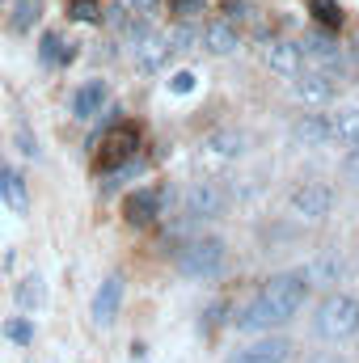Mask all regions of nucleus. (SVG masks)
I'll return each instance as SVG.
<instances>
[{"label":"nucleus","instance_id":"obj_1","mask_svg":"<svg viewBox=\"0 0 359 363\" xmlns=\"http://www.w3.org/2000/svg\"><path fill=\"white\" fill-rule=\"evenodd\" d=\"M313 330H317V338H326V342H347V338H355L359 334V300L355 296H326L321 300V308H317V317H313Z\"/></svg>","mask_w":359,"mask_h":363},{"label":"nucleus","instance_id":"obj_2","mask_svg":"<svg viewBox=\"0 0 359 363\" xmlns=\"http://www.w3.org/2000/svg\"><path fill=\"white\" fill-rule=\"evenodd\" d=\"M228 262V250L220 237H199V241H186L178 250V271L190 279H216Z\"/></svg>","mask_w":359,"mask_h":363},{"label":"nucleus","instance_id":"obj_3","mask_svg":"<svg viewBox=\"0 0 359 363\" xmlns=\"http://www.w3.org/2000/svg\"><path fill=\"white\" fill-rule=\"evenodd\" d=\"M287 207H292V216H300V220H326L330 207H334V190L321 186V182H300V186L287 194Z\"/></svg>","mask_w":359,"mask_h":363},{"label":"nucleus","instance_id":"obj_4","mask_svg":"<svg viewBox=\"0 0 359 363\" xmlns=\"http://www.w3.org/2000/svg\"><path fill=\"white\" fill-rule=\"evenodd\" d=\"M263 296H267L283 317H296L300 304H304V296H309V279H304V271L300 274H275V279H267Z\"/></svg>","mask_w":359,"mask_h":363},{"label":"nucleus","instance_id":"obj_5","mask_svg":"<svg viewBox=\"0 0 359 363\" xmlns=\"http://www.w3.org/2000/svg\"><path fill=\"white\" fill-rule=\"evenodd\" d=\"M136 148H140V131L123 123V127H114L110 135H101L97 165H101V169H118L123 161H131V157H136Z\"/></svg>","mask_w":359,"mask_h":363},{"label":"nucleus","instance_id":"obj_6","mask_svg":"<svg viewBox=\"0 0 359 363\" xmlns=\"http://www.w3.org/2000/svg\"><path fill=\"white\" fill-rule=\"evenodd\" d=\"M283 321H287V317H283V313H279V308L270 304L263 291H258V296H254V300H250V304H245V308L237 313V317H233V325H237L241 334H258V330L283 325Z\"/></svg>","mask_w":359,"mask_h":363},{"label":"nucleus","instance_id":"obj_7","mask_svg":"<svg viewBox=\"0 0 359 363\" xmlns=\"http://www.w3.org/2000/svg\"><path fill=\"white\" fill-rule=\"evenodd\" d=\"M161 203H165V190H161V186H140V190L127 199V224H131V228H148V224H157Z\"/></svg>","mask_w":359,"mask_h":363},{"label":"nucleus","instance_id":"obj_8","mask_svg":"<svg viewBox=\"0 0 359 363\" xmlns=\"http://www.w3.org/2000/svg\"><path fill=\"white\" fill-rule=\"evenodd\" d=\"M186 211H190L194 220L220 216V211H224V194H220V186H216V182H190V190H186Z\"/></svg>","mask_w":359,"mask_h":363},{"label":"nucleus","instance_id":"obj_9","mask_svg":"<svg viewBox=\"0 0 359 363\" xmlns=\"http://www.w3.org/2000/svg\"><path fill=\"white\" fill-rule=\"evenodd\" d=\"M292 93L300 101H309V106H321V101L334 97V77L330 72H296L292 77Z\"/></svg>","mask_w":359,"mask_h":363},{"label":"nucleus","instance_id":"obj_10","mask_svg":"<svg viewBox=\"0 0 359 363\" xmlns=\"http://www.w3.org/2000/svg\"><path fill=\"white\" fill-rule=\"evenodd\" d=\"M118 304H123V274H110L97 287V296H93V321L97 325H110L118 317Z\"/></svg>","mask_w":359,"mask_h":363},{"label":"nucleus","instance_id":"obj_11","mask_svg":"<svg viewBox=\"0 0 359 363\" xmlns=\"http://www.w3.org/2000/svg\"><path fill=\"white\" fill-rule=\"evenodd\" d=\"M300 64H304L300 43H287V38L267 43V68H270V72H279V77H296V72H300Z\"/></svg>","mask_w":359,"mask_h":363},{"label":"nucleus","instance_id":"obj_12","mask_svg":"<svg viewBox=\"0 0 359 363\" xmlns=\"http://www.w3.org/2000/svg\"><path fill=\"white\" fill-rule=\"evenodd\" d=\"M199 43H203L211 55H233V51L241 47V34H237L233 21H207L203 34H199Z\"/></svg>","mask_w":359,"mask_h":363},{"label":"nucleus","instance_id":"obj_13","mask_svg":"<svg viewBox=\"0 0 359 363\" xmlns=\"http://www.w3.org/2000/svg\"><path fill=\"white\" fill-rule=\"evenodd\" d=\"M292 140H296V144H304V148H321L326 140H334L330 118H321V114H304V118H296Z\"/></svg>","mask_w":359,"mask_h":363},{"label":"nucleus","instance_id":"obj_14","mask_svg":"<svg viewBox=\"0 0 359 363\" xmlns=\"http://www.w3.org/2000/svg\"><path fill=\"white\" fill-rule=\"evenodd\" d=\"M287 338H267V342H254L245 351H237L228 363H287Z\"/></svg>","mask_w":359,"mask_h":363},{"label":"nucleus","instance_id":"obj_15","mask_svg":"<svg viewBox=\"0 0 359 363\" xmlns=\"http://www.w3.org/2000/svg\"><path fill=\"white\" fill-rule=\"evenodd\" d=\"M106 81H89V85H81V89L72 93V118H93L97 110H101V101H106Z\"/></svg>","mask_w":359,"mask_h":363},{"label":"nucleus","instance_id":"obj_16","mask_svg":"<svg viewBox=\"0 0 359 363\" xmlns=\"http://www.w3.org/2000/svg\"><path fill=\"white\" fill-rule=\"evenodd\" d=\"M165 55H170V38L148 34V38L136 47V68H140V72H157V68L165 64Z\"/></svg>","mask_w":359,"mask_h":363},{"label":"nucleus","instance_id":"obj_17","mask_svg":"<svg viewBox=\"0 0 359 363\" xmlns=\"http://www.w3.org/2000/svg\"><path fill=\"white\" fill-rule=\"evenodd\" d=\"M0 199H4L17 216L30 207V199H26V178H21L13 165H0Z\"/></svg>","mask_w":359,"mask_h":363},{"label":"nucleus","instance_id":"obj_18","mask_svg":"<svg viewBox=\"0 0 359 363\" xmlns=\"http://www.w3.org/2000/svg\"><path fill=\"white\" fill-rule=\"evenodd\" d=\"M203 148H207L211 157L233 161V157H241V152H245V135H241V131H211V135L203 140Z\"/></svg>","mask_w":359,"mask_h":363},{"label":"nucleus","instance_id":"obj_19","mask_svg":"<svg viewBox=\"0 0 359 363\" xmlns=\"http://www.w3.org/2000/svg\"><path fill=\"white\" fill-rule=\"evenodd\" d=\"M300 51H304V55H313V60H317V64H326V68H338V60H343V51H338L326 34L304 38V43H300Z\"/></svg>","mask_w":359,"mask_h":363},{"label":"nucleus","instance_id":"obj_20","mask_svg":"<svg viewBox=\"0 0 359 363\" xmlns=\"http://www.w3.org/2000/svg\"><path fill=\"white\" fill-rule=\"evenodd\" d=\"M330 131H334V140H343V144H359V106L351 110H338L334 118H330Z\"/></svg>","mask_w":359,"mask_h":363},{"label":"nucleus","instance_id":"obj_21","mask_svg":"<svg viewBox=\"0 0 359 363\" xmlns=\"http://www.w3.org/2000/svg\"><path fill=\"white\" fill-rule=\"evenodd\" d=\"M38 17H43V0H17V9H13V21H9V26H13L17 34H26Z\"/></svg>","mask_w":359,"mask_h":363},{"label":"nucleus","instance_id":"obj_22","mask_svg":"<svg viewBox=\"0 0 359 363\" xmlns=\"http://www.w3.org/2000/svg\"><path fill=\"white\" fill-rule=\"evenodd\" d=\"M17 304H21V308H38V304H43V279H38V274H26V279L17 283Z\"/></svg>","mask_w":359,"mask_h":363},{"label":"nucleus","instance_id":"obj_23","mask_svg":"<svg viewBox=\"0 0 359 363\" xmlns=\"http://www.w3.org/2000/svg\"><path fill=\"white\" fill-rule=\"evenodd\" d=\"M309 9H313V17H317L326 30H338V26H343V9H338V0H309Z\"/></svg>","mask_w":359,"mask_h":363},{"label":"nucleus","instance_id":"obj_24","mask_svg":"<svg viewBox=\"0 0 359 363\" xmlns=\"http://www.w3.org/2000/svg\"><path fill=\"white\" fill-rule=\"evenodd\" d=\"M304 279H317V283H338V279H343V262H338V258H321V262H313V267L304 271Z\"/></svg>","mask_w":359,"mask_h":363},{"label":"nucleus","instance_id":"obj_25","mask_svg":"<svg viewBox=\"0 0 359 363\" xmlns=\"http://www.w3.org/2000/svg\"><path fill=\"white\" fill-rule=\"evenodd\" d=\"M68 17L81 21V26H97V21H101V4H97V0H72V4H68Z\"/></svg>","mask_w":359,"mask_h":363},{"label":"nucleus","instance_id":"obj_26","mask_svg":"<svg viewBox=\"0 0 359 363\" xmlns=\"http://www.w3.org/2000/svg\"><path fill=\"white\" fill-rule=\"evenodd\" d=\"M165 38H170V51H186V47H190L199 34H194V26H190V21H182V26H174Z\"/></svg>","mask_w":359,"mask_h":363},{"label":"nucleus","instance_id":"obj_27","mask_svg":"<svg viewBox=\"0 0 359 363\" xmlns=\"http://www.w3.org/2000/svg\"><path fill=\"white\" fill-rule=\"evenodd\" d=\"M38 55H43V64H60V55H64V38H60V34H43Z\"/></svg>","mask_w":359,"mask_h":363},{"label":"nucleus","instance_id":"obj_28","mask_svg":"<svg viewBox=\"0 0 359 363\" xmlns=\"http://www.w3.org/2000/svg\"><path fill=\"white\" fill-rule=\"evenodd\" d=\"M4 338H13V342H34V330H30V321H21V317H13V321H4Z\"/></svg>","mask_w":359,"mask_h":363},{"label":"nucleus","instance_id":"obj_29","mask_svg":"<svg viewBox=\"0 0 359 363\" xmlns=\"http://www.w3.org/2000/svg\"><path fill=\"white\" fill-rule=\"evenodd\" d=\"M250 17H254V9H250L245 0H224V21L237 26V21H250Z\"/></svg>","mask_w":359,"mask_h":363},{"label":"nucleus","instance_id":"obj_30","mask_svg":"<svg viewBox=\"0 0 359 363\" xmlns=\"http://www.w3.org/2000/svg\"><path fill=\"white\" fill-rule=\"evenodd\" d=\"M170 13H178V21H190L203 13V0H170Z\"/></svg>","mask_w":359,"mask_h":363},{"label":"nucleus","instance_id":"obj_31","mask_svg":"<svg viewBox=\"0 0 359 363\" xmlns=\"http://www.w3.org/2000/svg\"><path fill=\"white\" fill-rule=\"evenodd\" d=\"M170 89L174 93H190L194 89V72H174V77H170Z\"/></svg>","mask_w":359,"mask_h":363},{"label":"nucleus","instance_id":"obj_32","mask_svg":"<svg viewBox=\"0 0 359 363\" xmlns=\"http://www.w3.org/2000/svg\"><path fill=\"white\" fill-rule=\"evenodd\" d=\"M17 144H21V152H26V157H38V144H34V135H30L26 127H17Z\"/></svg>","mask_w":359,"mask_h":363},{"label":"nucleus","instance_id":"obj_33","mask_svg":"<svg viewBox=\"0 0 359 363\" xmlns=\"http://www.w3.org/2000/svg\"><path fill=\"white\" fill-rule=\"evenodd\" d=\"M343 174H347L351 182H359V144H355V152L347 157V165H343Z\"/></svg>","mask_w":359,"mask_h":363},{"label":"nucleus","instance_id":"obj_34","mask_svg":"<svg viewBox=\"0 0 359 363\" xmlns=\"http://www.w3.org/2000/svg\"><path fill=\"white\" fill-rule=\"evenodd\" d=\"M157 4H161V0H131V9H136V13H153Z\"/></svg>","mask_w":359,"mask_h":363},{"label":"nucleus","instance_id":"obj_35","mask_svg":"<svg viewBox=\"0 0 359 363\" xmlns=\"http://www.w3.org/2000/svg\"><path fill=\"white\" fill-rule=\"evenodd\" d=\"M77 60V43H64V55H60V64H72Z\"/></svg>","mask_w":359,"mask_h":363},{"label":"nucleus","instance_id":"obj_36","mask_svg":"<svg viewBox=\"0 0 359 363\" xmlns=\"http://www.w3.org/2000/svg\"><path fill=\"white\" fill-rule=\"evenodd\" d=\"M309 363H338L334 355H317V359H309Z\"/></svg>","mask_w":359,"mask_h":363}]
</instances>
